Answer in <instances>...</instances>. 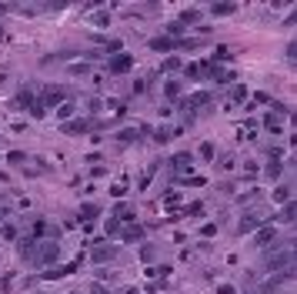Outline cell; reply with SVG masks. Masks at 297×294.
Returning a JSON list of instances; mask_svg holds the SVG:
<instances>
[{
  "mask_svg": "<svg viewBox=\"0 0 297 294\" xmlns=\"http://www.w3.org/2000/svg\"><path fill=\"white\" fill-rule=\"evenodd\" d=\"M201 234H204V238H214V234H217V227H214V224H204V227H201Z\"/></svg>",
  "mask_w": 297,
  "mask_h": 294,
  "instance_id": "f35d334b",
  "label": "cell"
},
{
  "mask_svg": "<svg viewBox=\"0 0 297 294\" xmlns=\"http://www.w3.org/2000/svg\"><path fill=\"white\" fill-rule=\"evenodd\" d=\"M187 214H204V204H201V201L190 204V207H187Z\"/></svg>",
  "mask_w": 297,
  "mask_h": 294,
  "instance_id": "b9f144b4",
  "label": "cell"
},
{
  "mask_svg": "<svg viewBox=\"0 0 297 294\" xmlns=\"http://www.w3.org/2000/svg\"><path fill=\"white\" fill-rule=\"evenodd\" d=\"M201 157H214V144H201Z\"/></svg>",
  "mask_w": 297,
  "mask_h": 294,
  "instance_id": "ab89813d",
  "label": "cell"
},
{
  "mask_svg": "<svg viewBox=\"0 0 297 294\" xmlns=\"http://www.w3.org/2000/svg\"><path fill=\"white\" fill-rule=\"evenodd\" d=\"M287 197H291V187H277L274 191V204H287Z\"/></svg>",
  "mask_w": 297,
  "mask_h": 294,
  "instance_id": "f1b7e54d",
  "label": "cell"
},
{
  "mask_svg": "<svg viewBox=\"0 0 297 294\" xmlns=\"http://www.w3.org/2000/svg\"><path fill=\"white\" fill-rule=\"evenodd\" d=\"M294 218H297V211H294V204L287 201L284 204V211H280V220H284V224H294Z\"/></svg>",
  "mask_w": 297,
  "mask_h": 294,
  "instance_id": "603a6c76",
  "label": "cell"
},
{
  "mask_svg": "<svg viewBox=\"0 0 297 294\" xmlns=\"http://www.w3.org/2000/svg\"><path fill=\"white\" fill-rule=\"evenodd\" d=\"M74 114H77V104L74 100H64V104L57 107V121H70Z\"/></svg>",
  "mask_w": 297,
  "mask_h": 294,
  "instance_id": "9a60e30c",
  "label": "cell"
},
{
  "mask_svg": "<svg viewBox=\"0 0 297 294\" xmlns=\"http://www.w3.org/2000/svg\"><path fill=\"white\" fill-rule=\"evenodd\" d=\"M277 238V227H271V224H260V231H257V244L260 247H267L271 241Z\"/></svg>",
  "mask_w": 297,
  "mask_h": 294,
  "instance_id": "7c38bea8",
  "label": "cell"
},
{
  "mask_svg": "<svg viewBox=\"0 0 297 294\" xmlns=\"http://www.w3.org/2000/svg\"><path fill=\"white\" fill-rule=\"evenodd\" d=\"M264 174H267V181H277V177H280V164H277V161H271V164L264 167Z\"/></svg>",
  "mask_w": 297,
  "mask_h": 294,
  "instance_id": "cb8c5ba5",
  "label": "cell"
},
{
  "mask_svg": "<svg viewBox=\"0 0 297 294\" xmlns=\"http://www.w3.org/2000/svg\"><path fill=\"white\" fill-rule=\"evenodd\" d=\"M140 137H144V134H140V130H134V127H124V130H117V141H120V144H137Z\"/></svg>",
  "mask_w": 297,
  "mask_h": 294,
  "instance_id": "5bb4252c",
  "label": "cell"
},
{
  "mask_svg": "<svg viewBox=\"0 0 297 294\" xmlns=\"http://www.w3.org/2000/svg\"><path fill=\"white\" fill-rule=\"evenodd\" d=\"M251 94H254L257 104H271V94H267V91H251Z\"/></svg>",
  "mask_w": 297,
  "mask_h": 294,
  "instance_id": "e575fe53",
  "label": "cell"
},
{
  "mask_svg": "<svg viewBox=\"0 0 297 294\" xmlns=\"http://www.w3.org/2000/svg\"><path fill=\"white\" fill-rule=\"evenodd\" d=\"M7 10H10V7H7V3H0V14H7Z\"/></svg>",
  "mask_w": 297,
  "mask_h": 294,
  "instance_id": "ee69618b",
  "label": "cell"
},
{
  "mask_svg": "<svg viewBox=\"0 0 297 294\" xmlns=\"http://www.w3.org/2000/svg\"><path fill=\"white\" fill-rule=\"evenodd\" d=\"M217 294H237V291H234L230 284H221V288H217Z\"/></svg>",
  "mask_w": 297,
  "mask_h": 294,
  "instance_id": "7bdbcfd3",
  "label": "cell"
},
{
  "mask_svg": "<svg viewBox=\"0 0 297 294\" xmlns=\"http://www.w3.org/2000/svg\"><path fill=\"white\" fill-rule=\"evenodd\" d=\"M70 294H77V291H70Z\"/></svg>",
  "mask_w": 297,
  "mask_h": 294,
  "instance_id": "f6af8a7d",
  "label": "cell"
},
{
  "mask_svg": "<svg viewBox=\"0 0 297 294\" xmlns=\"http://www.w3.org/2000/svg\"><path fill=\"white\" fill-rule=\"evenodd\" d=\"M17 104H20V107H30V104H34V91H30V87H23V91L17 94Z\"/></svg>",
  "mask_w": 297,
  "mask_h": 294,
  "instance_id": "7402d4cb",
  "label": "cell"
},
{
  "mask_svg": "<svg viewBox=\"0 0 297 294\" xmlns=\"http://www.w3.org/2000/svg\"><path fill=\"white\" fill-rule=\"evenodd\" d=\"M104 124H111V121H67L64 124V134H87V130H93V127H104Z\"/></svg>",
  "mask_w": 297,
  "mask_h": 294,
  "instance_id": "277c9868",
  "label": "cell"
},
{
  "mask_svg": "<svg viewBox=\"0 0 297 294\" xmlns=\"http://www.w3.org/2000/svg\"><path fill=\"white\" fill-rule=\"evenodd\" d=\"M27 261H30L34 268H54L57 261H60V244H57L54 238H47V241H34V247H30Z\"/></svg>",
  "mask_w": 297,
  "mask_h": 294,
  "instance_id": "6da1fadb",
  "label": "cell"
},
{
  "mask_svg": "<svg viewBox=\"0 0 297 294\" xmlns=\"http://www.w3.org/2000/svg\"><path fill=\"white\" fill-rule=\"evenodd\" d=\"M177 67H184L181 57H164V64H160V71H177Z\"/></svg>",
  "mask_w": 297,
  "mask_h": 294,
  "instance_id": "484cf974",
  "label": "cell"
},
{
  "mask_svg": "<svg viewBox=\"0 0 297 294\" xmlns=\"http://www.w3.org/2000/svg\"><path fill=\"white\" fill-rule=\"evenodd\" d=\"M184 74L187 77H194V80H197V77H207V64H201V60H197V64H187Z\"/></svg>",
  "mask_w": 297,
  "mask_h": 294,
  "instance_id": "ac0fdd59",
  "label": "cell"
},
{
  "mask_svg": "<svg viewBox=\"0 0 297 294\" xmlns=\"http://www.w3.org/2000/svg\"><path fill=\"white\" fill-rule=\"evenodd\" d=\"M50 234H57V231H50V224H47V220H34V227H30V234H27V238H30V241H40V238L47 241Z\"/></svg>",
  "mask_w": 297,
  "mask_h": 294,
  "instance_id": "ba28073f",
  "label": "cell"
},
{
  "mask_svg": "<svg viewBox=\"0 0 297 294\" xmlns=\"http://www.w3.org/2000/svg\"><path fill=\"white\" fill-rule=\"evenodd\" d=\"M230 80H237V71L224 67V71H221V77H217V84H230Z\"/></svg>",
  "mask_w": 297,
  "mask_h": 294,
  "instance_id": "83f0119b",
  "label": "cell"
},
{
  "mask_svg": "<svg viewBox=\"0 0 297 294\" xmlns=\"http://www.w3.org/2000/svg\"><path fill=\"white\" fill-rule=\"evenodd\" d=\"M154 137H157V144H167L170 137H174V130H157V134H154Z\"/></svg>",
  "mask_w": 297,
  "mask_h": 294,
  "instance_id": "d590c367",
  "label": "cell"
},
{
  "mask_svg": "<svg viewBox=\"0 0 297 294\" xmlns=\"http://www.w3.org/2000/svg\"><path fill=\"white\" fill-rule=\"evenodd\" d=\"M287 268H294V254L291 251H274V254L264 257V271L267 274H277V271H287Z\"/></svg>",
  "mask_w": 297,
  "mask_h": 294,
  "instance_id": "7a4b0ae2",
  "label": "cell"
},
{
  "mask_svg": "<svg viewBox=\"0 0 297 294\" xmlns=\"http://www.w3.org/2000/svg\"><path fill=\"white\" fill-rule=\"evenodd\" d=\"M264 124H267V130H274V134H277V130H280V117L267 114V117H264Z\"/></svg>",
  "mask_w": 297,
  "mask_h": 294,
  "instance_id": "4dcf8cb0",
  "label": "cell"
},
{
  "mask_svg": "<svg viewBox=\"0 0 297 294\" xmlns=\"http://www.w3.org/2000/svg\"><path fill=\"white\" fill-rule=\"evenodd\" d=\"M77 268H80V261H77V264H67V268H54V271L47 274V281H57V277H64V274H74Z\"/></svg>",
  "mask_w": 297,
  "mask_h": 294,
  "instance_id": "ffe728a7",
  "label": "cell"
},
{
  "mask_svg": "<svg viewBox=\"0 0 297 294\" xmlns=\"http://www.w3.org/2000/svg\"><path fill=\"white\" fill-rule=\"evenodd\" d=\"M130 67H134V57H130V54H114V57H107V71H111V74H127Z\"/></svg>",
  "mask_w": 297,
  "mask_h": 294,
  "instance_id": "8992f818",
  "label": "cell"
},
{
  "mask_svg": "<svg viewBox=\"0 0 297 294\" xmlns=\"http://www.w3.org/2000/svg\"><path fill=\"white\" fill-rule=\"evenodd\" d=\"M0 214H3V211H0Z\"/></svg>",
  "mask_w": 297,
  "mask_h": 294,
  "instance_id": "bcb514c9",
  "label": "cell"
},
{
  "mask_svg": "<svg viewBox=\"0 0 297 294\" xmlns=\"http://www.w3.org/2000/svg\"><path fill=\"white\" fill-rule=\"evenodd\" d=\"M117 254H120V251H117L114 244H97L91 251V261L93 264H111V261H117Z\"/></svg>",
  "mask_w": 297,
  "mask_h": 294,
  "instance_id": "5b68a950",
  "label": "cell"
},
{
  "mask_svg": "<svg viewBox=\"0 0 297 294\" xmlns=\"http://www.w3.org/2000/svg\"><path fill=\"white\" fill-rule=\"evenodd\" d=\"M44 110H47V107H44L40 100H34V104H30V117H37V121H40V117H44Z\"/></svg>",
  "mask_w": 297,
  "mask_h": 294,
  "instance_id": "836d02e7",
  "label": "cell"
},
{
  "mask_svg": "<svg viewBox=\"0 0 297 294\" xmlns=\"http://www.w3.org/2000/svg\"><path fill=\"white\" fill-rule=\"evenodd\" d=\"M91 294H107V288H104L100 281H93V284H91Z\"/></svg>",
  "mask_w": 297,
  "mask_h": 294,
  "instance_id": "60d3db41",
  "label": "cell"
},
{
  "mask_svg": "<svg viewBox=\"0 0 297 294\" xmlns=\"http://www.w3.org/2000/svg\"><path fill=\"white\" fill-rule=\"evenodd\" d=\"M197 20H201V10H197V7H187V10H181V20H177V24L187 27V24H197Z\"/></svg>",
  "mask_w": 297,
  "mask_h": 294,
  "instance_id": "2e32d148",
  "label": "cell"
},
{
  "mask_svg": "<svg viewBox=\"0 0 297 294\" xmlns=\"http://www.w3.org/2000/svg\"><path fill=\"white\" fill-rule=\"evenodd\" d=\"M104 234H120V220H117V218H107V224H104Z\"/></svg>",
  "mask_w": 297,
  "mask_h": 294,
  "instance_id": "4316f807",
  "label": "cell"
},
{
  "mask_svg": "<svg viewBox=\"0 0 297 294\" xmlns=\"http://www.w3.org/2000/svg\"><path fill=\"white\" fill-rule=\"evenodd\" d=\"M67 87H60V84H50V87H44V94H40V104L44 107H60L64 100H67Z\"/></svg>",
  "mask_w": 297,
  "mask_h": 294,
  "instance_id": "3957f363",
  "label": "cell"
},
{
  "mask_svg": "<svg viewBox=\"0 0 297 294\" xmlns=\"http://www.w3.org/2000/svg\"><path fill=\"white\" fill-rule=\"evenodd\" d=\"M190 164H194V154H184V150L170 157V167H174L177 174H184V171H190Z\"/></svg>",
  "mask_w": 297,
  "mask_h": 294,
  "instance_id": "52a82bcc",
  "label": "cell"
},
{
  "mask_svg": "<svg viewBox=\"0 0 297 294\" xmlns=\"http://www.w3.org/2000/svg\"><path fill=\"white\" fill-rule=\"evenodd\" d=\"M210 14H214V17H230V14H237V3H230V0L210 3Z\"/></svg>",
  "mask_w": 297,
  "mask_h": 294,
  "instance_id": "30bf717a",
  "label": "cell"
},
{
  "mask_svg": "<svg viewBox=\"0 0 297 294\" xmlns=\"http://www.w3.org/2000/svg\"><path fill=\"white\" fill-rule=\"evenodd\" d=\"M247 87H244V84H237V87H234V91H230V97H234V100H237V104H241V100H247Z\"/></svg>",
  "mask_w": 297,
  "mask_h": 294,
  "instance_id": "f546056e",
  "label": "cell"
},
{
  "mask_svg": "<svg viewBox=\"0 0 297 294\" xmlns=\"http://www.w3.org/2000/svg\"><path fill=\"white\" fill-rule=\"evenodd\" d=\"M3 238L14 241V238H17V227H14V224H3Z\"/></svg>",
  "mask_w": 297,
  "mask_h": 294,
  "instance_id": "74e56055",
  "label": "cell"
},
{
  "mask_svg": "<svg viewBox=\"0 0 297 294\" xmlns=\"http://www.w3.org/2000/svg\"><path fill=\"white\" fill-rule=\"evenodd\" d=\"M257 174V164L254 161H244V177H254Z\"/></svg>",
  "mask_w": 297,
  "mask_h": 294,
  "instance_id": "8d00e7d4",
  "label": "cell"
},
{
  "mask_svg": "<svg viewBox=\"0 0 297 294\" xmlns=\"http://www.w3.org/2000/svg\"><path fill=\"white\" fill-rule=\"evenodd\" d=\"M260 227V218L257 214H244L241 224H237V234H251V231H257Z\"/></svg>",
  "mask_w": 297,
  "mask_h": 294,
  "instance_id": "8fae6325",
  "label": "cell"
},
{
  "mask_svg": "<svg viewBox=\"0 0 297 294\" xmlns=\"http://www.w3.org/2000/svg\"><path fill=\"white\" fill-rule=\"evenodd\" d=\"M97 214H100V207H97V204H84V207H80V220H87V224H93Z\"/></svg>",
  "mask_w": 297,
  "mask_h": 294,
  "instance_id": "d6986e66",
  "label": "cell"
},
{
  "mask_svg": "<svg viewBox=\"0 0 297 294\" xmlns=\"http://www.w3.org/2000/svg\"><path fill=\"white\" fill-rule=\"evenodd\" d=\"M111 194H114V197H124V194H127V181H117L111 187Z\"/></svg>",
  "mask_w": 297,
  "mask_h": 294,
  "instance_id": "d6a6232c",
  "label": "cell"
},
{
  "mask_svg": "<svg viewBox=\"0 0 297 294\" xmlns=\"http://www.w3.org/2000/svg\"><path fill=\"white\" fill-rule=\"evenodd\" d=\"M114 218H117V220H130V224H134V211H130L127 204L120 201V204H117V214H114Z\"/></svg>",
  "mask_w": 297,
  "mask_h": 294,
  "instance_id": "44dd1931",
  "label": "cell"
},
{
  "mask_svg": "<svg viewBox=\"0 0 297 294\" xmlns=\"http://www.w3.org/2000/svg\"><path fill=\"white\" fill-rule=\"evenodd\" d=\"M7 161H10V164H23V161H27V154H23V150H10V154H7Z\"/></svg>",
  "mask_w": 297,
  "mask_h": 294,
  "instance_id": "1f68e13d",
  "label": "cell"
},
{
  "mask_svg": "<svg viewBox=\"0 0 297 294\" xmlns=\"http://www.w3.org/2000/svg\"><path fill=\"white\" fill-rule=\"evenodd\" d=\"M181 91H184L181 80H167V84H164V97H167V100H181Z\"/></svg>",
  "mask_w": 297,
  "mask_h": 294,
  "instance_id": "e0dca14e",
  "label": "cell"
},
{
  "mask_svg": "<svg viewBox=\"0 0 297 294\" xmlns=\"http://www.w3.org/2000/svg\"><path fill=\"white\" fill-rule=\"evenodd\" d=\"M154 257H157V247H154V244H144V251H140V261H144V264H150Z\"/></svg>",
  "mask_w": 297,
  "mask_h": 294,
  "instance_id": "d4e9b609",
  "label": "cell"
},
{
  "mask_svg": "<svg viewBox=\"0 0 297 294\" xmlns=\"http://www.w3.org/2000/svg\"><path fill=\"white\" fill-rule=\"evenodd\" d=\"M120 234H124V241H127V244H134V241H144V227H140V224H127Z\"/></svg>",
  "mask_w": 297,
  "mask_h": 294,
  "instance_id": "4fadbf2b",
  "label": "cell"
},
{
  "mask_svg": "<svg viewBox=\"0 0 297 294\" xmlns=\"http://www.w3.org/2000/svg\"><path fill=\"white\" fill-rule=\"evenodd\" d=\"M174 47H177L174 37H154V40H150V50H154V54H167V50H174Z\"/></svg>",
  "mask_w": 297,
  "mask_h": 294,
  "instance_id": "9c48e42d",
  "label": "cell"
}]
</instances>
